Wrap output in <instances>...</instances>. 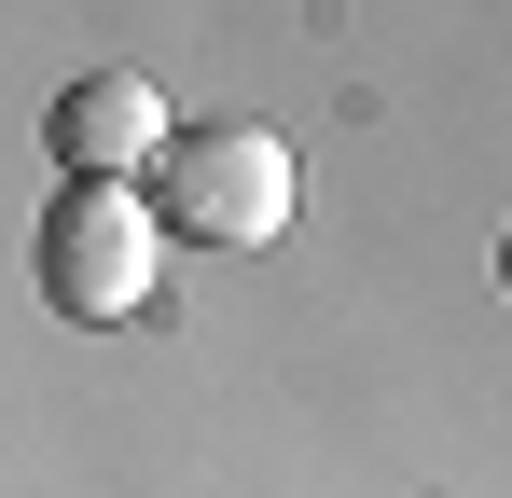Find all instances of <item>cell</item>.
Here are the masks:
<instances>
[{
  "label": "cell",
  "instance_id": "cell-2",
  "mask_svg": "<svg viewBox=\"0 0 512 498\" xmlns=\"http://www.w3.org/2000/svg\"><path fill=\"white\" fill-rule=\"evenodd\" d=\"M153 263H167V222H153L139 180H70L42 208V236H28L42 305H70V319H139L153 305Z\"/></svg>",
  "mask_w": 512,
  "mask_h": 498
},
{
  "label": "cell",
  "instance_id": "cell-3",
  "mask_svg": "<svg viewBox=\"0 0 512 498\" xmlns=\"http://www.w3.org/2000/svg\"><path fill=\"white\" fill-rule=\"evenodd\" d=\"M42 153L70 166V180H139V166L167 153V97L139 70H84L56 111H42Z\"/></svg>",
  "mask_w": 512,
  "mask_h": 498
},
{
  "label": "cell",
  "instance_id": "cell-4",
  "mask_svg": "<svg viewBox=\"0 0 512 498\" xmlns=\"http://www.w3.org/2000/svg\"><path fill=\"white\" fill-rule=\"evenodd\" d=\"M499 277H512V236H499Z\"/></svg>",
  "mask_w": 512,
  "mask_h": 498
},
{
  "label": "cell",
  "instance_id": "cell-1",
  "mask_svg": "<svg viewBox=\"0 0 512 498\" xmlns=\"http://www.w3.org/2000/svg\"><path fill=\"white\" fill-rule=\"evenodd\" d=\"M291 208H305V166L277 125H167V153H153V222H180L194 249H277L291 236Z\"/></svg>",
  "mask_w": 512,
  "mask_h": 498
}]
</instances>
